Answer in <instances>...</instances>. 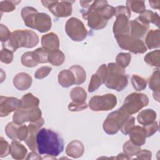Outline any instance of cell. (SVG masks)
Returning a JSON list of instances; mask_svg holds the SVG:
<instances>
[{"mask_svg":"<svg viewBox=\"0 0 160 160\" xmlns=\"http://www.w3.org/2000/svg\"><path fill=\"white\" fill-rule=\"evenodd\" d=\"M82 18L88 21V26L94 30L104 28L108 20L115 14V8L107 1H92L87 9L81 10Z\"/></svg>","mask_w":160,"mask_h":160,"instance_id":"6da1fadb","label":"cell"},{"mask_svg":"<svg viewBox=\"0 0 160 160\" xmlns=\"http://www.w3.org/2000/svg\"><path fill=\"white\" fill-rule=\"evenodd\" d=\"M36 146L39 154L55 157L63 151L64 142L56 132L50 129L41 128L36 136Z\"/></svg>","mask_w":160,"mask_h":160,"instance_id":"7a4b0ae2","label":"cell"},{"mask_svg":"<svg viewBox=\"0 0 160 160\" xmlns=\"http://www.w3.org/2000/svg\"><path fill=\"white\" fill-rule=\"evenodd\" d=\"M21 15L27 27L34 29L41 33L46 32L51 28V17L46 13L39 12L32 7H24L21 10Z\"/></svg>","mask_w":160,"mask_h":160,"instance_id":"3957f363","label":"cell"},{"mask_svg":"<svg viewBox=\"0 0 160 160\" xmlns=\"http://www.w3.org/2000/svg\"><path fill=\"white\" fill-rule=\"evenodd\" d=\"M39 43L38 34L29 29H17L14 31L9 39L2 44V47L7 48L13 52L18 48H32Z\"/></svg>","mask_w":160,"mask_h":160,"instance_id":"277c9868","label":"cell"},{"mask_svg":"<svg viewBox=\"0 0 160 160\" xmlns=\"http://www.w3.org/2000/svg\"><path fill=\"white\" fill-rule=\"evenodd\" d=\"M105 86L118 92L124 90L128 84V76L124 69L118 66L115 62H109L107 66V75Z\"/></svg>","mask_w":160,"mask_h":160,"instance_id":"5b68a950","label":"cell"},{"mask_svg":"<svg viewBox=\"0 0 160 160\" xmlns=\"http://www.w3.org/2000/svg\"><path fill=\"white\" fill-rule=\"evenodd\" d=\"M130 116L121 107L118 110L110 112L103 122L104 131L109 135L116 134Z\"/></svg>","mask_w":160,"mask_h":160,"instance_id":"8992f818","label":"cell"},{"mask_svg":"<svg viewBox=\"0 0 160 160\" xmlns=\"http://www.w3.org/2000/svg\"><path fill=\"white\" fill-rule=\"evenodd\" d=\"M149 98L146 94L139 92H132L124 99L121 108L129 115L139 112L142 108L148 106Z\"/></svg>","mask_w":160,"mask_h":160,"instance_id":"52a82bcc","label":"cell"},{"mask_svg":"<svg viewBox=\"0 0 160 160\" xmlns=\"http://www.w3.org/2000/svg\"><path fill=\"white\" fill-rule=\"evenodd\" d=\"M65 31L72 41L78 42L85 39L88 33L84 23L74 17L67 20L65 24Z\"/></svg>","mask_w":160,"mask_h":160,"instance_id":"ba28073f","label":"cell"},{"mask_svg":"<svg viewBox=\"0 0 160 160\" xmlns=\"http://www.w3.org/2000/svg\"><path fill=\"white\" fill-rule=\"evenodd\" d=\"M117 98L112 93L94 96L89 102V107L93 111H107L112 109L117 104Z\"/></svg>","mask_w":160,"mask_h":160,"instance_id":"9c48e42d","label":"cell"},{"mask_svg":"<svg viewBox=\"0 0 160 160\" xmlns=\"http://www.w3.org/2000/svg\"><path fill=\"white\" fill-rule=\"evenodd\" d=\"M119 46L134 54H142L147 51L145 43L141 39H137L130 34L116 38Z\"/></svg>","mask_w":160,"mask_h":160,"instance_id":"30bf717a","label":"cell"},{"mask_svg":"<svg viewBox=\"0 0 160 160\" xmlns=\"http://www.w3.org/2000/svg\"><path fill=\"white\" fill-rule=\"evenodd\" d=\"M74 1H41L43 6L57 18H66L72 14V4Z\"/></svg>","mask_w":160,"mask_h":160,"instance_id":"8fae6325","label":"cell"},{"mask_svg":"<svg viewBox=\"0 0 160 160\" xmlns=\"http://www.w3.org/2000/svg\"><path fill=\"white\" fill-rule=\"evenodd\" d=\"M44 124V120L42 118L36 122H31L28 126V135L25 140L26 145L32 151L37 150L36 146V136L40 128Z\"/></svg>","mask_w":160,"mask_h":160,"instance_id":"7c38bea8","label":"cell"},{"mask_svg":"<svg viewBox=\"0 0 160 160\" xmlns=\"http://www.w3.org/2000/svg\"><path fill=\"white\" fill-rule=\"evenodd\" d=\"M20 106V100L14 97H0V116H8L11 112L17 110Z\"/></svg>","mask_w":160,"mask_h":160,"instance_id":"4fadbf2b","label":"cell"},{"mask_svg":"<svg viewBox=\"0 0 160 160\" xmlns=\"http://www.w3.org/2000/svg\"><path fill=\"white\" fill-rule=\"evenodd\" d=\"M149 29V25L141 21L138 18L129 21V34L131 36L141 39L144 37Z\"/></svg>","mask_w":160,"mask_h":160,"instance_id":"5bb4252c","label":"cell"},{"mask_svg":"<svg viewBox=\"0 0 160 160\" xmlns=\"http://www.w3.org/2000/svg\"><path fill=\"white\" fill-rule=\"evenodd\" d=\"M130 141L138 146H141L146 143V135L143 127L134 126L128 132Z\"/></svg>","mask_w":160,"mask_h":160,"instance_id":"9a60e30c","label":"cell"},{"mask_svg":"<svg viewBox=\"0 0 160 160\" xmlns=\"http://www.w3.org/2000/svg\"><path fill=\"white\" fill-rule=\"evenodd\" d=\"M31 76L26 72H19L13 78L14 86L19 91H25L29 89L32 84Z\"/></svg>","mask_w":160,"mask_h":160,"instance_id":"2e32d148","label":"cell"},{"mask_svg":"<svg viewBox=\"0 0 160 160\" xmlns=\"http://www.w3.org/2000/svg\"><path fill=\"white\" fill-rule=\"evenodd\" d=\"M59 38L58 35L52 32L43 35L41 37L42 48L49 51L59 49Z\"/></svg>","mask_w":160,"mask_h":160,"instance_id":"e0dca14e","label":"cell"},{"mask_svg":"<svg viewBox=\"0 0 160 160\" xmlns=\"http://www.w3.org/2000/svg\"><path fill=\"white\" fill-rule=\"evenodd\" d=\"M84 151L83 144L78 140H73L66 146V154L72 158H79L81 157Z\"/></svg>","mask_w":160,"mask_h":160,"instance_id":"ac0fdd59","label":"cell"},{"mask_svg":"<svg viewBox=\"0 0 160 160\" xmlns=\"http://www.w3.org/2000/svg\"><path fill=\"white\" fill-rule=\"evenodd\" d=\"M148 84L149 88L153 91L154 99L159 102V90H160V78L159 71L157 69L154 71L152 75L148 79Z\"/></svg>","mask_w":160,"mask_h":160,"instance_id":"d6986e66","label":"cell"},{"mask_svg":"<svg viewBox=\"0 0 160 160\" xmlns=\"http://www.w3.org/2000/svg\"><path fill=\"white\" fill-rule=\"evenodd\" d=\"M145 42L146 48L149 49L159 48L160 46V31L158 29H151L148 31Z\"/></svg>","mask_w":160,"mask_h":160,"instance_id":"ffe728a7","label":"cell"},{"mask_svg":"<svg viewBox=\"0 0 160 160\" xmlns=\"http://www.w3.org/2000/svg\"><path fill=\"white\" fill-rule=\"evenodd\" d=\"M59 84L63 88H69L75 84V77L70 69H63L58 76Z\"/></svg>","mask_w":160,"mask_h":160,"instance_id":"44dd1931","label":"cell"},{"mask_svg":"<svg viewBox=\"0 0 160 160\" xmlns=\"http://www.w3.org/2000/svg\"><path fill=\"white\" fill-rule=\"evenodd\" d=\"M28 152L26 148L17 140H13L11 144L10 154L14 159H23Z\"/></svg>","mask_w":160,"mask_h":160,"instance_id":"7402d4cb","label":"cell"},{"mask_svg":"<svg viewBox=\"0 0 160 160\" xmlns=\"http://www.w3.org/2000/svg\"><path fill=\"white\" fill-rule=\"evenodd\" d=\"M156 112L152 109H146L140 111L137 116L138 122L143 126L149 124L155 121Z\"/></svg>","mask_w":160,"mask_h":160,"instance_id":"603a6c76","label":"cell"},{"mask_svg":"<svg viewBox=\"0 0 160 160\" xmlns=\"http://www.w3.org/2000/svg\"><path fill=\"white\" fill-rule=\"evenodd\" d=\"M138 18L144 23L149 24L152 23L157 27H159V16L158 13L154 12L150 10H145L142 13L139 14Z\"/></svg>","mask_w":160,"mask_h":160,"instance_id":"cb8c5ba5","label":"cell"},{"mask_svg":"<svg viewBox=\"0 0 160 160\" xmlns=\"http://www.w3.org/2000/svg\"><path fill=\"white\" fill-rule=\"evenodd\" d=\"M39 104V99L34 96L32 93H27L24 94L20 99L19 108L24 109H29L38 107Z\"/></svg>","mask_w":160,"mask_h":160,"instance_id":"d4e9b609","label":"cell"},{"mask_svg":"<svg viewBox=\"0 0 160 160\" xmlns=\"http://www.w3.org/2000/svg\"><path fill=\"white\" fill-rule=\"evenodd\" d=\"M48 62L55 66L62 65L65 61L64 54L59 49H56L49 51L48 53Z\"/></svg>","mask_w":160,"mask_h":160,"instance_id":"484cf974","label":"cell"},{"mask_svg":"<svg viewBox=\"0 0 160 160\" xmlns=\"http://www.w3.org/2000/svg\"><path fill=\"white\" fill-rule=\"evenodd\" d=\"M29 109L19 108L17 110H16L13 114V121L19 124H23L24 123L28 122L29 116Z\"/></svg>","mask_w":160,"mask_h":160,"instance_id":"4316f807","label":"cell"},{"mask_svg":"<svg viewBox=\"0 0 160 160\" xmlns=\"http://www.w3.org/2000/svg\"><path fill=\"white\" fill-rule=\"evenodd\" d=\"M75 77V84H82L86 79V72L84 69L79 65H73L69 68Z\"/></svg>","mask_w":160,"mask_h":160,"instance_id":"83f0119b","label":"cell"},{"mask_svg":"<svg viewBox=\"0 0 160 160\" xmlns=\"http://www.w3.org/2000/svg\"><path fill=\"white\" fill-rule=\"evenodd\" d=\"M21 62L24 66L28 68H34L39 64L33 51H28L24 52L21 56Z\"/></svg>","mask_w":160,"mask_h":160,"instance_id":"f1b7e54d","label":"cell"},{"mask_svg":"<svg viewBox=\"0 0 160 160\" xmlns=\"http://www.w3.org/2000/svg\"><path fill=\"white\" fill-rule=\"evenodd\" d=\"M70 97L72 101L82 102H85L87 98V93L82 88L75 87L71 91Z\"/></svg>","mask_w":160,"mask_h":160,"instance_id":"f546056e","label":"cell"},{"mask_svg":"<svg viewBox=\"0 0 160 160\" xmlns=\"http://www.w3.org/2000/svg\"><path fill=\"white\" fill-rule=\"evenodd\" d=\"M159 55L160 51L159 49L154 50L147 53L144 58V61L148 64L155 67L159 68Z\"/></svg>","mask_w":160,"mask_h":160,"instance_id":"4dcf8cb0","label":"cell"},{"mask_svg":"<svg viewBox=\"0 0 160 160\" xmlns=\"http://www.w3.org/2000/svg\"><path fill=\"white\" fill-rule=\"evenodd\" d=\"M126 7L135 13L141 14L146 10L145 2L143 1H127Z\"/></svg>","mask_w":160,"mask_h":160,"instance_id":"1f68e13d","label":"cell"},{"mask_svg":"<svg viewBox=\"0 0 160 160\" xmlns=\"http://www.w3.org/2000/svg\"><path fill=\"white\" fill-rule=\"evenodd\" d=\"M131 60V55L128 52H120L116 57V64L122 69L129 66Z\"/></svg>","mask_w":160,"mask_h":160,"instance_id":"d6a6232c","label":"cell"},{"mask_svg":"<svg viewBox=\"0 0 160 160\" xmlns=\"http://www.w3.org/2000/svg\"><path fill=\"white\" fill-rule=\"evenodd\" d=\"M131 83L134 89L137 91H141L146 89V80L138 74H133L131 77Z\"/></svg>","mask_w":160,"mask_h":160,"instance_id":"836d02e7","label":"cell"},{"mask_svg":"<svg viewBox=\"0 0 160 160\" xmlns=\"http://www.w3.org/2000/svg\"><path fill=\"white\" fill-rule=\"evenodd\" d=\"M141 149V146L135 145L130 140L126 141L123 145V152L130 157L136 156Z\"/></svg>","mask_w":160,"mask_h":160,"instance_id":"e575fe53","label":"cell"},{"mask_svg":"<svg viewBox=\"0 0 160 160\" xmlns=\"http://www.w3.org/2000/svg\"><path fill=\"white\" fill-rule=\"evenodd\" d=\"M102 84H104V81L101 77L96 72L93 74L91 78V80L89 84L88 91L89 92L95 91L101 86Z\"/></svg>","mask_w":160,"mask_h":160,"instance_id":"d590c367","label":"cell"},{"mask_svg":"<svg viewBox=\"0 0 160 160\" xmlns=\"http://www.w3.org/2000/svg\"><path fill=\"white\" fill-rule=\"evenodd\" d=\"M20 125L13 121L9 122L5 128V132L7 136L12 140H17V132Z\"/></svg>","mask_w":160,"mask_h":160,"instance_id":"8d00e7d4","label":"cell"},{"mask_svg":"<svg viewBox=\"0 0 160 160\" xmlns=\"http://www.w3.org/2000/svg\"><path fill=\"white\" fill-rule=\"evenodd\" d=\"M21 2V1H2L0 2L1 12H9L16 9V5Z\"/></svg>","mask_w":160,"mask_h":160,"instance_id":"74e56055","label":"cell"},{"mask_svg":"<svg viewBox=\"0 0 160 160\" xmlns=\"http://www.w3.org/2000/svg\"><path fill=\"white\" fill-rule=\"evenodd\" d=\"M33 52L38 63L48 62V57L49 51L46 50L43 48H39L35 49Z\"/></svg>","mask_w":160,"mask_h":160,"instance_id":"f35d334b","label":"cell"},{"mask_svg":"<svg viewBox=\"0 0 160 160\" xmlns=\"http://www.w3.org/2000/svg\"><path fill=\"white\" fill-rule=\"evenodd\" d=\"M1 61L5 64H10L13 60V52L11 50L2 48L0 53Z\"/></svg>","mask_w":160,"mask_h":160,"instance_id":"ab89813d","label":"cell"},{"mask_svg":"<svg viewBox=\"0 0 160 160\" xmlns=\"http://www.w3.org/2000/svg\"><path fill=\"white\" fill-rule=\"evenodd\" d=\"M134 125H135V118L134 116H130L124 122V123L121 126L119 130L121 131V132L123 134L127 135L129 132V131Z\"/></svg>","mask_w":160,"mask_h":160,"instance_id":"60d3db41","label":"cell"},{"mask_svg":"<svg viewBox=\"0 0 160 160\" xmlns=\"http://www.w3.org/2000/svg\"><path fill=\"white\" fill-rule=\"evenodd\" d=\"M11 145L2 138H0V158L6 157L10 154Z\"/></svg>","mask_w":160,"mask_h":160,"instance_id":"b9f144b4","label":"cell"},{"mask_svg":"<svg viewBox=\"0 0 160 160\" xmlns=\"http://www.w3.org/2000/svg\"><path fill=\"white\" fill-rule=\"evenodd\" d=\"M52 70V68L50 66H42L34 72V78L38 79H43L48 76Z\"/></svg>","mask_w":160,"mask_h":160,"instance_id":"7bdbcfd3","label":"cell"},{"mask_svg":"<svg viewBox=\"0 0 160 160\" xmlns=\"http://www.w3.org/2000/svg\"><path fill=\"white\" fill-rule=\"evenodd\" d=\"M142 127L145 130L146 138L152 136L159 130V126L158 124V122L156 121H154L153 122L148 125L143 126Z\"/></svg>","mask_w":160,"mask_h":160,"instance_id":"ee69618b","label":"cell"},{"mask_svg":"<svg viewBox=\"0 0 160 160\" xmlns=\"http://www.w3.org/2000/svg\"><path fill=\"white\" fill-rule=\"evenodd\" d=\"M11 33L9 29L2 24L0 26V40L2 44L6 42L10 38Z\"/></svg>","mask_w":160,"mask_h":160,"instance_id":"f6af8a7d","label":"cell"},{"mask_svg":"<svg viewBox=\"0 0 160 160\" xmlns=\"http://www.w3.org/2000/svg\"><path fill=\"white\" fill-rule=\"evenodd\" d=\"M68 108L70 111H80L86 109L88 108V104L86 102H78L72 101L69 104Z\"/></svg>","mask_w":160,"mask_h":160,"instance_id":"bcb514c9","label":"cell"},{"mask_svg":"<svg viewBox=\"0 0 160 160\" xmlns=\"http://www.w3.org/2000/svg\"><path fill=\"white\" fill-rule=\"evenodd\" d=\"M28 127L26 125L21 124L17 132V139L20 141H25L28 135Z\"/></svg>","mask_w":160,"mask_h":160,"instance_id":"7dc6e473","label":"cell"},{"mask_svg":"<svg viewBox=\"0 0 160 160\" xmlns=\"http://www.w3.org/2000/svg\"><path fill=\"white\" fill-rule=\"evenodd\" d=\"M137 159L149 160L152 158V152L148 149H141L140 152L136 155Z\"/></svg>","mask_w":160,"mask_h":160,"instance_id":"c3c4849f","label":"cell"},{"mask_svg":"<svg viewBox=\"0 0 160 160\" xmlns=\"http://www.w3.org/2000/svg\"><path fill=\"white\" fill-rule=\"evenodd\" d=\"M41 157L36 151L29 152L26 158V159H41Z\"/></svg>","mask_w":160,"mask_h":160,"instance_id":"681fc988","label":"cell"},{"mask_svg":"<svg viewBox=\"0 0 160 160\" xmlns=\"http://www.w3.org/2000/svg\"><path fill=\"white\" fill-rule=\"evenodd\" d=\"M149 3L152 8L159 9L160 6V1H149Z\"/></svg>","mask_w":160,"mask_h":160,"instance_id":"f907efd6","label":"cell"},{"mask_svg":"<svg viewBox=\"0 0 160 160\" xmlns=\"http://www.w3.org/2000/svg\"><path fill=\"white\" fill-rule=\"evenodd\" d=\"M116 159H130L131 157L125 154L124 152L119 153L116 158H115Z\"/></svg>","mask_w":160,"mask_h":160,"instance_id":"816d5d0a","label":"cell"}]
</instances>
